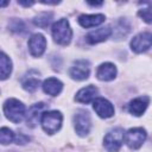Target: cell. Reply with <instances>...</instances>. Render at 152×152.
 <instances>
[{
	"label": "cell",
	"instance_id": "6da1fadb",
	"mask_svg": "<svg viewBox=\"0 0 152 152\" xmlns=\"http://www.w3.org/2000/svg\"><path fill=\"white\" fill-rule=\"evenodd\" d=\"M55 42L59 45H68L72 37V31L66 19H59L52 25L51 28Z\"/></svg>",
	"mask_w": 152,
	"mask_h": 152
},
{
	"label": "cell",
	"instance_id": "7a4b0ae2",
	"mask_svg": "<svg viewBox=\"0 0 152 152\" xmlns=\"http://www.w3.org/2000/svg\"><path fill=\"white\" fill-rule=\"evenodd\" d=\"M25 106L17 99H8L4 103V113L6 118L14 124L23 121L25 118Z\"/></svg>",
	"mask_w": 152,
	"mask_h": 152
},
{
	"label": "cell",
	"instance_id": "3957f363",
	"mask_svg": "<svg viewBox=\"0 0 152 152\" xmlns=\"http://www.w3.org/2000/svg\"><path fill=\"white\" fill-rule=\"evenodd\" d=\"M62 120H63V116H62L61 112H58V110L45 112L40 116L42 127L49 134H53L57 131H59V128L62 126Z\"/></svg>",
	"mask_w": 152,
	"mask_h": 152
},
{
	"label": "cell",
	"instance_id": "277c9868",
	"mask_svg": "<svg viewBox=\"0 0 152 152\" xmlns=\"http://www.w3.org/2000/svg\"><path fill=\"white\" fill-rule=\"evenodd\" d=\"M124 129L122 128H114L109 131L103 139V145L107 151L109 152H118L124 142Z\"/></svg>",
	"mask_w": 152,
	"mask_h": 152
},
{
	"label": "cell",
	"instance_id": "5b68a950",
	"mask_svg": "<svg viewBox=\"0 0 152 152\" xmlns=\"http://www.w3.org/2000/svg\"><path fill=\"white\" fill-rule=\"evenodd\" d=\"M74 124H75V131L80 137L87 135L91 127V120L89 113L84 109L77 110L74 115Z\"/></svg>",
	"mask_w": 152,
	"mask_h": 152
},
{
	"label": "cell",
	"instance_id": "8992f818",
	"mask_svg": "<svg viewBox=\"0 0 152 152\" xmlns=\"http://www.w3.org/2000/svg\"><path fill=\"white\" fill-rule=\"evenodd\" d=\"M146 131L144 128L137 127V128H131L126 132V134L124 135L125 142L126 145L131 148V150H138L145 141L146 139Z\"/></svg>",
	"mask_w": 152,
	"mask_h": 152
},
{
	"label": "cell",
	"instance_id": "52a82bcc",
	"mask_svg": "<svg viewBox=\"0 0 152 152\" xmlns=\"http://www.w3.org/2000/svg\"><path fill=\"white\" fill-rule=\"evenodd\" d=\"M71 78L76 80V81H83L87 80L89 77L90 74V66H89V62L86 59H78L76 61L72 66L70 68L69 71Z\"/></svg>",
	"mask_w": 152,
	"mask_h": 152
},
{
	"label": "cell",
	"instance_id": "ba28073f",
	"mask_svg": "<svg viewBox=\"0 0 152 152\" xmlns=\"http://www.w3.org/2000/svg\"><path fill=\"white\" fill-rule=\"evenodd\" d=\"M151 44H152V36L150 32H142V33H139L137 34L132 42H131V49L137 52V53H140V52H145L146 50H148L151 48Z\"/></svg>",
	"mask_w": 152,
	"mask_h": 152
},
{
	"label": "cell",
	"instance_id": "9c48e42d",
	"mask_svg": "<svg viewBox=\"0 0 152 152\" xmlns=\"http://www.w3.org/2000/svg\"><path fill=\"white\" fill-rule=\"evenodd\" d=\"M46 48V39L42 33H34L28 39V50L33 57H40Z\"/></svg>",
	"mask_w": 152,
	"mask_h": 152
},
{
	"label": "cell",
	"instance_id": "30bf717a",
	"mask_svg": "<svg viewBox=\"0 0 152 152\" xmlns=\"http://www.w3.org/2000/svg\"><path fill=\"white\" fill-rule=\"evenodd\" d=\"M93 108H94V110L96 112V114L100 118L107 119V118H110V116L114 115L113 104L108 100H106L103 97H96L93 101Z\"/></svg>",
	"mask_w": 152,
	"mask_h": 152
},
{
	"label": "cell",
	"instance_id": "8fae6325",
	"mask_svg": "<svg viewBox=\"0 0 152 152\" xmlns=\"http://www.w3.org/2000/svg\"><path fill=\"white\" fill-rule=\"evenodd\" d=\"M40 80H39V72L36 70H30L25 76L21 78V86L25 90L33 93L39 87Z\"/></svg>",
	"mask_w": 152,
	"mask_h": 152
},
{
	"label": "cell",
	"instance_id": "7c38bea8",
	"mask_svg": "<svg viewBox=\"0 0 152 152\" xmlns=\"http://www.w3.org/2000/svg\"><path fill=\"white\" fill-rule=\"evenodd\" d=\"M110 34H112V28L109 26H104V27H100L95 31L89 32L86 36V40L89 44H96V43L106 40L107 38H109Z\"/></svg>",
	"mask_w": 152,
	"mask_h": 152
},
{
	"label": "cell",
	"instance_id": "4fadbf2b",
	"mask_svg": "<svg viewBox=\"0 0 152 152\" xmlns=\"http://www.w3.org/2000/svg\"><path fill=\"white\" fill-rule=\"evenodd\" d=\"M150 103V97L148 96H140L137 97L134 100H132L128 104V110L135 115V116H140L144 114V112L146 110L147 106Z\"/></svg>",
	"mask_w": 152,
	"mask_h": 152
},
{
	"label": "cell",
	"instance_id": "5bb4252c",
	"mask_svg": "<svg viewBox=\"0 0 152 152\" xmlns=\"http://www.w3.org/2000/svg\"><path fill=\"white\" fill-rule=\"evenodd\" d=\"M99 90L95 86H88V87H84L82 89H80L75 96V100L77 102H81V103H89L91 101H94L96 99V95H97Z\"/></svg>",
	"mask_w": 152,
	"mask_h": 152
},
{
	"label": "cell",
	"instance_id": "9a60e30c",
	"mask_svg": "<svg viewBox=\"0 0 152 152\" xmlns=\"http://www.w3.org/2000/svg\"><path fill=\"white\" fill-rule=\"evenodd\" d=\"M116 76V68L112 63H103L96 70V77L100 81H112Z\"/></svg>",
	"mask_w": 152,
	"mask_h": 152
},
{
	"label": "cell",
	"instance_id": "2e32d148",
	"mask_svg": "<svg viewBox=\"0 0 152 152\" xmlns=\"http://www.w3.org/2000/svg\"><path fill=\"white\" fill-rule=\"evenodd\" d=\"M104 15L103 14H82L78 17V23L82 27H94L104 21Z\"/></svg>",
	"mask_w": 152,
	"mask_h": 152
},
{
	"label": "cell",
	"instance_id": "e0dca14e",
	"mask_svg": "<svg viewBox=\"0 0 152 152\" xmlns=\"http://www.w3.org/2000/svg\"><path fill=\"white\" fill-rule=\"evenodd\" d=\"M45 108V104L43 102H39V103H36L33 106L30 107L28 112H27V118H26V122H27V126L30 127H34L38 121H39V118L42 116V112L43 109Z\"/></svg>",
	"mask_w": 152,
	"mask_h": 152
},
{
	"label": "cell",
	"instance_id": "ac0fdd59",
	"mask_svg": "<svg viewBox=\"0 0 152 152\" xmlns=\"http://www.w3.org/2000/svg\"><path fill=\"white\" fill-rule=\"evenodd\" d=\"M62 88H63L62 82L55 77L46 78L43 82V90L48 95H51V96H57L62 91Z\"/></svg>",
	"mask_w": 152,
	"mask_h": 152
},
{
	"label": "cell",
	"instance_id": "d6986e66",
	"mask_svg": "<svg viewBox=\"0 0 152 152\" xmlns=\"http://www.w3.org/2000/svg\"><path fill=\"white\" fill-rule=\"evenodd\" d=\"M12 72V62L7 55L0 52V80H6Z\"/></svg>",
	"mask_w": 152,
	"mask_h": 152
},
{
	"label": "cell",
	"instance_id": "ffe728a7",
	"mask_svg": "<svg viewBox=\"0 0 152 152\" xmlns=\"http://www.w3.org/2000/svg\"><path fill=\"white\" fill-rule=\"evenodd\" d=\"M51 19H52V14L44 12V13H40L38 17H36V18L33 19V23H34V25L45 28V27H48L49 24L51 23Z\"/></svg>",
	"mask_w": 152,
	"mask_h": 152
},
{
	"label": "cell",
	"instance_id": "44dd1931",
	"mask_svg": "<svg viewBox=\"0 0 152 152\" xmlns=\"http://www.w3.org/2000/svg\"><path fill=\"white\" fill-rule=\"evenodd\" d=\"M13 140H14V133L12 132V129H10L7 127L0 128V144L8 145Z\"/></svg>",
	"mask_w": 152,
	"mask_h": 152
},
{
	"label": "cell",
	"instance_id": "7402d4cb",
	"mask_svg": "<svg viewBox=\"0 0 152 152\" xmlns=\"http://www.w3.org/2000/svg\"><path fill=\"white\" fill-rule=\"evenodd\" d=\"M10 30L13 31V32H17V33H23V32H26V27H25V24L21 21V20H12L11 24H10Z\"/></svg>",
	"mask_w": 152,
	"mask_h": 152
},
{
	"label": "cell",
	"instance_id": "603a6c76",
	"mask_svg": "<svg viewBox=\"0 0 152 152\" xmlns=\"http://www.w3.org/2000/svg\"><path fill=\"white\" fill-rule=\"evenodd\" d=\"M139 15L147 23V24H150L151 23V10H150V7H147V8H144V10H141V11H139Z\"/></svg>",
	"mask_w": 152,
	"mask_h": 152
},
{
	"label": "cell",
	"instance_id": "cb8c5ba5",
	"mask_svg": "<svg viewBox=\"0 0 152 152\" xmlns=\"http://www.w3.org/2000/svg\"><path fill=\"white\" fill-rule=\"evenodd\" d=\"M14 140H15V142L18 145H24V144H26L30 140V138L27 135L23 134V133H18L17 135H14Z\"/></svg>",
	"mask_w": 152,
	"mask_h": 152
},
{
	"label": "cell",
	"instance_id": "d4e9b609",
	"mask_svg": "<svg viewBox=\"0 0 152 152\" xmlns=\"http://www.w3.org/2000/svg\"><path fill=\"white\" fill-rule=\"evenodd\" d=\"M18 4H19V5H21V6L28 7V6H32L34 2H33V1H28V2H25V1H18Z\"/></svg>",
	"mask_w": 152,
	"mask_h": 152
},
{
	"label": "cell",
	"instance_id": "484cf974",
	"mask_svg": "<svg viewBox=\"0 0 152 152\" xmlns=\"http://www.w3.org/2000/svg\"><path fill=\"white\" fill-rule=\"evenodd\" d=\"M89 5H91V6H101L102 2H89Z\"/></svg>",
	"mask_w": 152,
	"mask_h": 152
},
{
	"label": "cell",
	"instance_id": "4316f807",
	"mask_svg": "<svg viewBox=\"0 0 152 152\" xmlns=\"http://www.w3.org/2000/svg\"><path fill=\"white\" fill-rule=\"evenodd\" d=\"M8 5V1H4V2H0V7H5Z\"/></svg>",
	"mask_w": 152,
	"mask_h": 152
}]
</instances>
